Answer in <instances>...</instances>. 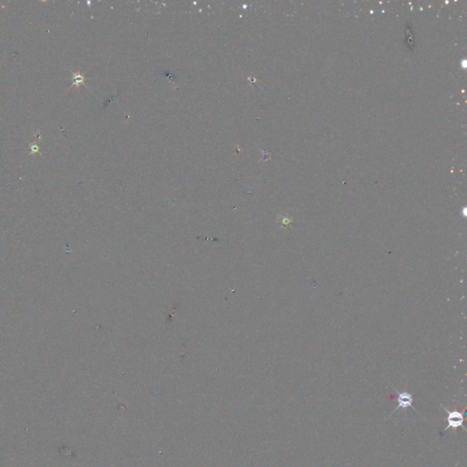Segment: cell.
Here are the masks:
<instances>
[{
    "instance_id": "1",
    "label": "cell",
    "mask_w": 467,
    "mask_h": 467,
    "mask_svg": "<svg viewBox=\"0 0 467 467\" xmlns=\"http://www.w3.org/2000/svg\"><path fill=\"white\" fill-rule=\"evenodd\" d=\"M443 410L447 412V426L444 428V431H447L450 429V428H453V429H456V428H459V427H462L464 431H467L466 427L464 426V421H465V418H464V415L462 413L461 411H450L447 408L443 407Z\"/></svg>"
},
{
    "instance_id": "2",
    "label": "cell",
    "mask_w": 467,
    "mask_h": 467,
    "mask_svg": "<svg viewBox=\"0 0 467 467\" xmlns=\"http://www.w3.org/2000/svg\"><path fill=\"white\" fill-rule=\"evenodd\" d=\"M398 393V397H397V403H398V405L397 407L393 410V412L390 414L393 415V413L395 411H398L399 409H408V408H412L414 411H416V409H414V407L412 406V404H413V397L411 395V393H408V392H397Z\"/></svg>"
},
{
    "instance_id": "3",
    "label": "cell",
    "mask_w": 467,
    "mask_h": 467,
    "mask_svg": "<svg viewBox=\"0 0 467 467\" xmlns=\"http://www.w3.org/2000/svg\"><path fill=\"white\" fill-rule=\"evenodd\" d=\"M71 72H72V77H71L72 84H71V86H70L69 89L73 87V86H75V87H79V86H81V85H84V86L88 89V86L86 85V83H85L86 78L84 77V75L81 73L80 71H76V72L71 71Z\"/></svg>"
},
{
    "instance_id": "4",
    "label": "cell",
    "mask_w": 467,
    "mask_h": 467,
    "mask_svg": "<svg viewBox=\"0 0 467 467\" xmlns=\"http://www.w3.org/2000/svg\"><path fill=\"white\" fill-rule=\"evenodd\" d=\"M40 141H41V140H40V134L37 133V138H36L35 142L30 145V146H31V147H30V150H31L30 156H34V155H36V154L41 155L40 152H39V148H38V146H37V142H40Z\"/></svg>"
}]
</instances>
